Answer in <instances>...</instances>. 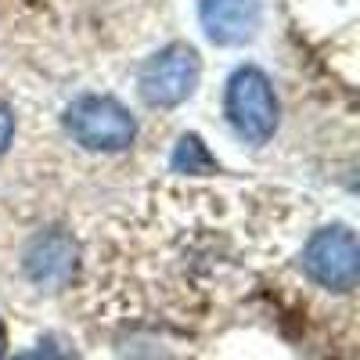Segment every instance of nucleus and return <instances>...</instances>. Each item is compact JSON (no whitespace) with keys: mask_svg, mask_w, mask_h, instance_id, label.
Segmentation results:
<instances>
[{"mask_svg":"<svg viewBox=\"0 0 360 360\" xmlns=\"http://www.w3.org/2000/svg\"><path fill=\"white\" fill-rule=\"evenodd\" d=\"M224 115L245 144H266L278 134V119H281L270 76L256 65L234 69L224 90Z\"/></svg>","mask_w":360,"mask_h":360,"instance_id":"nucleus-1","label":"nucleus"},{"mask_svg":"<svg viewBox=\"0 0 360 360\" xmlns=\"http://www.w3.org/2000/svg\"><path fill=\"white\" fill-rule=\"evenodd\" d=\"M65 130L86 152H127L137 137V123L123 101L108 94H83L65 108Z\"/></svg>","mask_w":360,"mask_h":360,"instance_id":"nucleus-2","label":"nucleus"},{"mask_svg":"<svg viewBox=\"0 0 360 360\" xmlns=\"http://www.w3.org/2000/svg\"><path fill=\"white\" fill-rule=\"evenodd\" d=\"M202 79V58L191 44H166L141 65L137 90L144 105L152 108H176L184 105Z\"/></svg>","mask_w":360,"mask_h":360,"instance_id":"nucleus-3","label":"nucleus"},{"mask_svg":"<svg viewBox=\"0 0 360 360\" xmlns=\"http://www.w3.org/2000/svg\"><path fill=\"white\" fill-rule=\"evenodd\" d=\"M303 270H307V278L317 281L321 288L349 292L356 285V274H360L356 234L346 224L314 231V238L303 249Z\"/></svg>","mask_w":360,"mask_h":360,"instance_id":"nucleus-4","label":"nucleus"},{"mask_svg":"<svg viewBox=\"0 0 360 360\" xmlns=\"http://www.w3.org/2000/svg\"><path fill=\"white\" fill-rule=\"evenodd\" d=\"M22 270L25 278L40 288H65L76 270V242L62 227H47L29 238L22 249Z\"/></svg>","mask_w":360,"mask_h":360,"instance_id":"nucleus-5","label":"nucleus"},{"mask_svg":"<svg viewBox=\"0 0 360 360\" xmlns=\"http://www.w3.org/2000/svg\"><path fill=\"white\" fill-rule=\"evenodd\" d=\"M198 22L217 47H242L263 25V0H198Z\"/></svg>","mask_w":360,"mask_h":360,"instance_id":"nucleus-6","label":"nucleus"},{"mask_svg":"<svg viewBox=\"0 0 360 360\" xmlns=\"http://www.w3.org/2000/svg\"><path fill=\"white\" fill-rule=\"evenodd\" d=\"M169 166L173 173H184V176H209V173H220L213 152L205 148V141L198 134H184L176 141L173 155H169Z\"/></svg>","mask_w":360,"mask_h":360,"instance_id":"nucleus-7","label":"nucleus"},{"mask_svg":"<svg viewBox=\"0 0 360 360\" xmlns=\"http://www.w3.org/2000/svg\"><path fill=\"white\" fill-rule=\"evenodd\" d=\"M11 137H15V112L0 101V155L11 148Z\"/></svg>","mask_w":360,"mask_h":360,"instance_id":"nucleus-8","label":"nucleus"},{"mask_svg":"<svg viewBox=\"0 0 360 360\" xmlns=\"http://www.w3.org/2000/svg\"><path fill=\"white\" fill-rule=\"evenodd\" d=\"M15 360H65V356L58 353L54 346H40V349H33V353H22V356H15Z\"/></svg>","mask_w":360,"mask_h":360,"instance_id":"nucleus-9","label":"nucleus"},{"mask_svg":"<svg viewBox=\"0 0 360 360\" xmlns=\"http://www.w3.org/2000/svg\"><path fill=\"white\" fill-rule=\"evenodd\" d=\"M4 349H8V332H4V321H0V356H4Z\"/></svg>","mask_w":360,"mask_h":360,"instance_id":"nucleus-10","label":"nucleus"}]
</instances>
